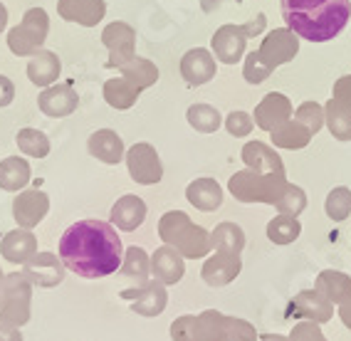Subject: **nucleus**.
Masks as SVG:
<instances>
[{"instance_id": "1", "label": "nucleus", "mask_w": 351, "mask_h": 341, "mask_svg": "<svg viewBox=\"0 0 351 341\" xmlns=\"http://www.w3.org/2000/svg\"><path fill=\"white\" fill-rule=\"evenodd\" d=\"M57 255L62 260L64 270L75 272L77 277L101 279L121 267L124 245L112 223L89 218L64 230L57 245Z\"/></svg>"}, {"instance_id": "9", "label": "nucleus", "mask_w": 351, "mask_h": 341, "mask_svg": "<svg viewBox=\"0 0 351 341\" xmlns=\"http://www.w3.org/2000/svg\"><path fill=\"white\" fill-rule=\"evenodd\" d=\"M119 297L132 302V310L141 316H158L163 314L166 304H169V292L166 284H161L158 279H146L138 287L132 290H121Z\"/></svg>"}, {"instance_id": "12", "label": "nucleus", "mask_w": 351, "mask_h": 341, "mask_svg": "<svg viewBox=\"0 0 351 341\" xmlns=\"http://www.w3.org/2000/svg\"><path fill=\"white\" fill-rule=\"evenodd\" d=\"M64 265L62 260L55 253H38L23 265V275L30 279L32 287H43V290H52L64 279Z\"/></svg>"}, {"instance_id": "41", "label": "nucleus", "mask_w": 351, "mask_h": 341, "mask_svg": "<svg viewBox=\"0 0 351 341\" xmlns=\"http://www.w3.org/2000/svg\"><path fill=\"white\" fill-rule=\"evenodd\" d=\"M270 75H272V67L265 62L263 57H260V52L257 50L247 52V57H245V67H243L245 82L247 84H263Z\"/></svg>"}, {"instance_id": "38", "label": "nucleus", "mask_w": 351, "mask_h": 341, "mask_svg": "<svg viewBox=\"0 0 351 341\" xmlns=\"http://www.w3.org/2000/svg\"><path fill=\"white\" fill-rule=\"evenodd\" d=\"M15 144L18 149L25 156H32V158H45L50 153V139H47V134L40 131V129H20L18 136H15Z\"/></svg>"}, {"instance_id": "52", "label": "nucleus", "mask_w": 351, "mask_h": 341, "mask_svg": "<svg viewBox=\"0 0 351 341\" xmlns=\"http://www.w3.org/2000/svg\"><path fill=\"white\" fill-rule=\"evenodd\" d=\"M339 319L344 322L346 329H351V299H346V302L339 307Z\"/></svg>"}, {"instance_id": "15", "label": "nucleus", "mask_w": 351, "mask_h": 341, "mask_svg": "<svg viewBox=\"0 0 351 341\" xmlns=\"http://www.w3.org/2000/svg\"><path fill=\"white\" fill-rule=\"evenodd\" d=\"M292 101L287 99L285 94L280 92H270V94L265 97L260 104L255 107V127H260L263 131H275L277 127H282L285 121L292 119Z\"/></svg>"}, {"instance_id": "16", "label": "nucleus", "mask_w": 351, "mask_h": 341, "mask_svg": "<svg viewBox=\"0 0 351 341\" xmlns=\"http://www.w3.org/2000/svg\"><path fill=\"white\" fill-rule=\"evenodd\" d=\"M287 316H300V319H307L314 324H326L334 316V304L326 297H322L317 290H304L289 302Z\"/></svg>"}, {"instance_id": "33", "label": "nucleus", "mask_w": 351, "mask_h": 341, "mask_svg": "<svg viewBox=\"0 0 351 341\" xmlns=\"http://www.w3.org/2000/svg\"><path fill=\"white\" fill-rule=\"evenodd\" d=\"M324 124L337 141H351V109L329 99L324 104Z\"/></svg>"}, {"instance_id": "20", "label": "nucleus", "mask_w": 351, "mask_h": 341, "mask_svg": "<svg viewBox=\"0 0 351 341\" xmlns=\"http://www.w3.org/2000/svg\"><path fill=\"white\" fill-rule=\"evenodd\" d=\"M0 255L13 265H25L27 260L38 255V235L32 230H25V227L10 230L0 240Z\"/></svg>"}, {"instance_id": "43", "label": "nucleus", "mask_w": 351, "mask_h": 341, "mask_svg": "<svg viewBox=\"0 0 351 341\" xmlns=\"http://www.w3.org/2000/svg\"><path fill=\"white\" fill-rule=\"evenodd\" d=\"M226 341H257V331L240 316H226Z\"/></svg>"}, {"instance_id": "6", "label": "nucleus", "mask_w": 351, "mask_h": 341, "mask_svg": "<svg viewBox=\"0 0 351 341\" xmlns=\"http://www.w3.org/2000/svg\"><path fill=\"white\" fill-rule=\"evenodd\" d=\"M47 32H50V15L43 8H30L18 25L8 32V47L15 57H32L38 50H43Z\"/></svg>"}, {"instance_id": "18", "label": "nucleus", "mask_w": 351, "mask_h": 341, "mask_svg": "<svg viewBox=\"0 0 351 341\" xmlns=\"http://www.w3.org/2000/svg\"><path fill=\"white\" fill-rule=\"evenodd\" d=\"M243 272V260L238 253H215L213 257L206 260L201 270V277L208 287H226Z\"/></svg>"}, {"instance_id": "44", "label": "nucleus", "mask_w": 351, "mask_h": 341, "mask_svg": "<svg viewBox=\"0 0 351 341\" xmlns=\"http://www.w3.org/2000/svg\"><path fill=\"white\" fill-rule=\"evenodd\" d=\"M252 116L247 112H240V109H235V112H230L226 116V129L230 136H235V139H243V136H247V134L252 131Z\"/></svg>"}, {"instance_id": "30", "label": "nucleus", "mask_w": 351, "mask_h": 341, "mask_svg": "<svg viewBox=\"0 0 351 341\" xmlns=\"http://www.w3.org/2000/svg\"><path fill=\"white\" fill-rule=\"evenodd\" d=\"M312 136L314 134L309 131L304 124H300L297 119L285 121L282 127H277L275 131H270V139L277 149H292V151H297V149H307Z\"/></svg>"}, {"instance_id": "47", "label": "nucleus", "mask_w": 351, "mask_h": 341, "mask_svg": "<svg viewBox=\"0 0 351 341\" xmlns=\"http://www.w3.org/2000/svg\"><path fill=\"white\" fill-rule=\"evenodd\" d=\"M332 92H334L332 99L337 101V104H341V107L351 109V75L339 77L337 82H334Z\"/></svg>"}, {"instance_id": "51", "label": "nucleus", "mask_w": 351, "mask_h": 341, "mask_svg": "<svg viewBox=\"0 0 351 341\" xmlns=\"http://www.w3.org/2000/svg\"><path fill=\"white\" fill-rule=\"evenodd\" d=\"M226 3H235V5H240L243 0H201V8H203V13H218Z\"/></svg>"}, {"instance_id": "42", "label": "nucleus", "mask_w": 351, "mask_h": 341, "mask_svg": "<svg viewBox=\"0 0 351 341\" xmlns=\"http://www.w3.org/2000/svg\"><path fill=\"white\" fill-rule=\"evenodd\" d=\"M295 119L300 124H304L312 134H317L324 127V107L317 104V101H302L300 107L295 109Z\"/></svg>"}, {"instance_id": "23", "label": "nucleus", "mask_w": 351, "mask_h": 341, "mask_svg": "<svg viewBox=\"0 0 351 341\" xmlns=\"http://www.w3.org/2000/svg\"><path fill=\"white\" fill-rule=\"evenodd\" d=\"M243 164L257 173H285V164L280 153L263 141H250L243 146Z\"/></svg>"}, {"instance_id": "56", "label": "nucleus", "mask_w": 351, "mask_h": 341, "mask_svg": "<svg viewBox=\"0 0 351 341\" xmlns=\"http://www.w3.org/2000/svg\"><path fill=\"white\" fill-rule=\"evenodd\" d=\"M0 287H3V284H0Z\"/></svg>"}, {"instance_id": "4", "label": "nucleus", "mask_w": 351, "mask_h": 341, "mask_svg": "<svg viewBox=\"0 0 351 341\" xmlns=\"http://www.w3.org/2000/svg\"><path fill=\"white\" fill-rule=\"evenodd\" d=\"M287 188V173H257V170H238L228 181L230 196L240 203H265L275 205L277 198Z\"/></svg>"}, {"instance_id": "31", "label": "nucleus", "mask_w": 351, "mask_h": 341, "mask_svg": "<svg viewBox=\"0 0 351 341\" xmlns=\"http://www.w3.org/2000/svg\"><path fill=\"white\" fill-rule=\"evenodd\" d=\"M119 72L126 82H132L141 92L158 82V67L151 60H146V57H134L126 64H121Z\"/></svg>"}, {"instance_id": "5", "label": "nucleus", "mask_w": 351, "mask_h": 341, "mask_svg": "<svg viewBox=\"0 0 351 341\" xmlns=\"http://www.w3.org/2000/svg\"><path fill=\"white\" fill-rule=\"evenodd\" d=\"M32 284L23 272H10L0 287V322L10 327H25L30 322Z\"/></svg>"}, {"instance_id": "22", "label": "nucleus", "mask_w": 351, "mask_h": 341, "mask_svg": "<svg viewBox=\"0 0 351 341\" xmlns=\"http://www.w3.org/2000/svg\"><path fill=\"white\" fill-rule=\"evenodd\" d=\"M183 260L186 257H181L173 247L169 245L158 247L156 253L151 255V275H154V279L166 284V287L181 282L183 275H186V262Z\"/></svg>"}, {"instance_id": "14", "label": "nucleus", "mask_w": 351, "mask_h": 341, "mask_svg": "<svg viewBox=\"0 0 351 341\" xmlns=\"http://www.w3.org/2000/svg\"><path fill=\"white\" fill-rule=\"evenodd\" d=\"M38 107L50 119H64L80 107V97L69 84H50L38 94Z\"/></svg>"}, {"instance_id": "2", "label": "nucleus", "mask_w": 351, "mask_h": 341, "mask_svg": "<svg viewBox=\"0 0 351 341\" xmlns=\"http://www.w3.org/2000/svg\"><path fill=\"white\" fill-rule=\"evenodd\" d=\"M285 25L309 42H329L349 25L351 0H280Z\"/></svg>"}, {"instance_id": "35", "label": "nucleus", "mask_w": 351, "mask_h": 341, "mask_svg": "<svg viewBox=\"0 0 351 341\" xmlns=\"http://www.w3.org/2000/svg\"><path fill=\"white\" fill-rule=\"evenodd\" d=\"M119 272L124 275V277L136 279L138 284L146 282V277L151 275V257H149V253H146L144 247H138V245L126 247Z\"/></svg>"}, {"instance_id": "28", "label": "nucleus", "mask_w": 351, "mask_h": 341, "mask_svg": "<svg viewBox=\"0 0 351 341\" xmlns=\"http://www.w3.org/2000/svg\"><path fill=\"white\" fill-rule=\"evenodd\" d=\"M32 170L23 156H8L0 161V188L10 190V193H18V190H25V186L30 184Z\"/></svg>"}, {"instance_id": "49", "label": "nucleus", "mask_w": 351, "mask_h": 341, "mask_svg": "<svg viewBox=\"0 0 351 341\" xmlns=\"http://www.w3.org/2000/svg\"><path fill=\"white\" fill-rule=\"evenodd\" d=\"M265 25H267V18L263 13H257L250 23H245V32H247V38H257V35H263Z\"/></svg>"}, {"instance_id": "45", "label": "nucleus", "mask_w": 351, "mask_h": 341, "mask_svg": "<svg viewBox=\"0 0 351 341\" xmlns=\"http://www.w3.org/2000/svg\"><path fill=\"white\" fill-rule=\"evenodd\" d=\"M171 339L173 341H198L195 339V316L183 314L171 324Z\"/></svg>"}, {"instance_id": "8", "label": "nucleus", "mask_w": 351, "mask_h": 341, "mask_svg": "<svg viewBox=\"0 0 351 341\" xmlns=\"http://www.w3.org/2000/svg\"><path fill=\"white\" fill-rule=\"evenodd\" d=\"M101 45L109 50V62L107 67H117L119 70L121 64H126L129 60L136 57V32L129 23H109L101 32Z\"/></svg>"}, {"instance_id": "36", "label": "nucleus", "mask_w": 351, "mask_h": 341, "mask_svg": "<svg viewBox=\"0 0 351 341\" xmlns=\"http://www.w3.org/2000/svg\"><path fill=\"white\" fill-rule=\"evenodd\" d=\"M302 235V223L295 215H277L267 223V238L275 245H289Z\"/></svg>"}, {"instance_id": "19", "label": "nucleus", "mask_w": 351, "mask_h": 341, "mask_svg": "<svg viewBox=\"0 0 351 341\" xmlns=\"http://www.w3.org/2000/svg\"><path fill=\"white\" fill-rule=\"evenodd\" d=\"M218 67H215V57L210 50L206 47H193L183 55L181 60V77L191 87H201V84H208L215 77Z\"/></svg>"}, {"instance_id": "53", "label": "nucleus", "mask_w": 351, "mask_h": 341, "mask_svg": "<svg viewBox=\"0 0 351 341\" xmlns=\"http://www.w3.org/2000/svg\"><path fill=\"white\" fill-rule=\"evenodd\" d=\"M8 27V8L0 3V32H5Z\"/></svg>"}, {"instance_id": "40", "label": "nucleus", "mask_w": 351, "mask_h": 341, "mask_svg": "<svg viewBox=\"0 0 351 341\" xmlns=\"http://www.w3.org/2000/svg\"><path fill=\"white\" fill-rule=\"evenodd\" d=\"M275 208L280 210V215H300L307 208V193L295 184H287V188L282 190V196L277 198Z\"/></svg>"}, {"instance_id": "27", "label": "nucleus", "mask_w": 351, "mask_h": 341, "mask_svg": "<svg viewBox=\"0 0 351 341\" xmlns=\"http://www.w3.org/2000/svg\"><path fill=\"white\" fill-rule=\"evenodd\" d=\"M314 290L319 292L322 297H326L332 304H341L351 299V277L346 272L339 270H324L314 279Z\"/></svg>"}, {"instance_id": "11", "label": "nucleus", "mask_w": 351, "mask_h": 341, "mask_svg": "<svg viewBox=\"0 0 351 341\" xmlns=\"http://www.w3.org/2000/svg\"><path fill=\"white\" fill-rule=\"evenodd\" d=\"M245 45H247V32L245 25H220L210 40V52L218 62L223 64H238L245 55Z\"/></svg>"}, {"instance_id": "21", "label": "nucleus", "mask_w": 351, "mask_h": 341, "mask_svg": "<svg viewBox=\"0 0 351 341\" xmlns=\"http://www.w3.org/2000/svg\"><path fill=\"white\" fill-rule=\"evenodd\" d=\"M87 151L101 161V164H109V166H117L124 161L126 156V146L121 141V136L114 129H99L89 136L87 141Z\"/></svg>"}, {"instance_id": "29", "label": "nucleus", "mask_w": 351, "mask_h": 341, "mask_svg": "<svg viewBox=\"0 0 351 341\" xmlns=\"http://www.w3.org/2000/svg\"><path fill=\"white\" fill-rule=\"evenodd\" d=\"M101 94H104V101H107L112 109L126 112V109H132L138 101L141 89H136L132 82H126L124 77H114V79H107V82H104Z\"/></svg>"}, {"instance_id": "34", "label": "nucleus", "mask_w": 351, "mask_h": 341, "mask_svg": "<svg viewBox=\"0 0 351 341\" xmlns=\"http://www.w3.org/2000/svg\"><path fill=\"white\" fill-rule=\"evenodd\" d=\"M226 316L218 310H206L195 316V339L198 341H226Z\"/></svg>"}, {"instance_id": "3", "label": "nucleus", "mask_w": 351, "mask_h": 341, "mask_svg": "<svg viewBox=\"0 0 351 341\" xmlns=\"http://www.w3.org/2000/svg\"><path fill=\"white\" fill-rule=\"evenodd\" d=\"M158 238L163 240V245L173 247L186 260H201L213 250L210 233L203 225H195L183 210H169L166 215H161Z\"/></svg>"}, {"instance_id": "24", "label": "nucleus", "mask_w": 351, "mask_h": 341, "mask_svg": "<svg viewBox=\"0 0 351 341\" xmlns=\"http://www.w3.org/2000/svg\"><path fill=\"white\" fill-rule=\"evenodd\" d=\"M62 72V62H60V57L57 52L52 50H38L35 55L30 57V62H27V79H30L35 87H50V84L57 82V77Z\"/></svg>"}, {"instance_id": "17", "label": "nucleus", "mask_w": 351, "mask_h": 341, "mask_svg": "<svg viewBox=\"0 0 351 341\" xmlns=\"http://www.w3.org/2000/svg\"><path fill=\"white\" fill-rule=\"evenodd\" d=\"M57 15L82 27H95L107 15L104 0H57Z\"/></svg>"}, {"instance_id": "13", "label": "nucleus", "mask_w": 351, "mask_h": 341, "mask_svg": "<svg viewBox=\"0 0 351 341\" xmlns=\"http://www.w3.org/2000/svg\"><path fill=\"white\" fill-rule=\"evenodd\" d=\"M50 210V198L45 190L30 188V190H20L13 201V218L20 227L32 230L45 220V215Z\"/></svg>"}, {"instance_id": "25", "label": "nucleus", "mask_w": 351, "mask_h": 341, "mask_svg": "<svg viewBox=\"0 0 351 341\" xmlns=\"http://www.w3.org/2000/svg\"><path fill=\"white\" fill-rule=\"evenodd\" d=\"M109 215H112V225L117 227V230L132 233V230H136V227L146 220V203L138 196H121L119 201L112 205Z\"/></svg>"}, {"instance_id": "48", "label": "nucleus", "mask_w": 351, "mask_h": 341, "mask_svg": "<svg viewBox=\"0 0 351 341\" xmlns=\"http://www.w3.org/2000/svg\"><path fill=\"white\" fill-rule=\"evenodd\" d=\"M13 99H15V84L5 75H0V107L13 104Z\"/></svg>"}, {"instance_id": "50", "label": "nucleus", "mask_w": 351, "mask_h": 341, "mask_svg": "<svg viewBox=\"0 0 351 341\" xmlns=\"http://www.w3.org/2000/svg\"><path fill=\"white\" fill-rule=\"evenodd\" d=\"M0 341H23V331H20V327L0 322Z\"/></svg>"}, {"instance_id": "46", "label": "nucleus", "mask_w": 351, "mask_h": 341, "mask_svg": "<svg viewBox=\"0 0 351 341\" xmlns=\"http://www.w3.org/2000/svg\"><path fill=\"white\" fill-rule=\"evenodd\" d=\"M289 341H326V336L319 329V324L300 322V324H295L292 331H289Z\"/></svg>"}, {"instance_id": "54", "label": "nucleus", "mask_w": 351, "mask_h": 341, "mask_svg": "<svg viewBox=\"0 0 351 341\" xmlns=\"http://www.w3.org/2000/svg\"><path fill=\"white\" fill-rule=\"evenodd\" d=\"M257 341H289V336H282V334H263Z\"/></svg>"}, {"instance_id": "32", "label": "nucleus", "mask_w": 351, "mask_h": 341, "mask_svg": "<svg viewBox=\"0 0 351 341\" xmlns=\"http://www.w3.org/2000/svg\"><path fill=\"white\" fill-rule=\"evenodd\" d=\"M210 247L215 253H243L245 247V233L243 227L235 223H220L210 233Z\"/></svg>"}, {"instance_id": "55", "label": "nucleus", "mask_w": 351, "mask_h": 341, "mask_svg": "<svg viewBox=\"0 0 351 341\" xmlns=\"http://www.w3.org/2000/svg\"><path fill=\"white\" fill-rule=\"evenodd\" d=\"M3 279H5V275H3V270H0V284H3Z\"/></svg>"}, {"instance_id": "37", "label": "nucleus", "mask_w": 351, "mask_h": 341, "mask_svg": "<svg viewBox=\"0 0 351 341\" xmlns=\"http://www.w3.org/2000/svg\"><path fill=\"white\" fill-rule=\"evenodd\" d=\"M186 119H189V124L195 131H201V134L218 131L220 124H223L220 112L215 107H210V104H191L189 112H186Z\"/></svg>"}, {"instance_id": "39", "label": "nucleus", "mask_w": 351, "mask_h": 341, "mask_svg": "<svg viewBox=\"0 0 351 341\" xmlns=\"http://www.w3.org/2000/svg\"><path fill=\"white\" fill-rule=\"evenodd\" d=\"M324 210L334 223L346 220V218L351 215V188H346V186H337L334 190H329V196H326V203H324Z\"/></svg>"}, {"instance_id": "26", "label": "nucleus", "mask_w": 351, "mask_h": 341, "mask_svg": "<svg viewBox=\"0 0 351 341\" xmlns=\"http://www.w3.org/2000/svg\"><path fill=\"white\" fill-rule=\"evenodd\" d=\"M186 198L195 210L213 213L223 205V188L218 186L215 178H195L193 184H189V188H186Z\"/></svg>"}, {"instance_id": "7", "label": "nucleus", "mask_w": 351, "mask_h": 341, "mask_svg": "<svg viewBox=\"0 0 351 341\" xmlns=\"http://www.w3.org/2000/svg\"><path fill=\"white\" fill-rule=\"evenodd\" d=\"M126 168H129V176L132 181L141 186H154L163 178V164L158 158V151L151 144L141 141V144H134L129 151H126Z\"/></svg>"}, {"instance_id": "10", "label": "nucleus", "mask_w": 351, "mask_h": 341, "mask_svg": "<svg viewBox=\"0 0 351 341\" xmlns=\"http://www.w3.org/2000/svg\"><path fill=\"white\" fill-rule=\"evenodd\" d=\"M257 52L275 70L280 64H287L295 60L297 52H300V38L289 27H275L263 38Z\"/></svg>"}]
</instances>
